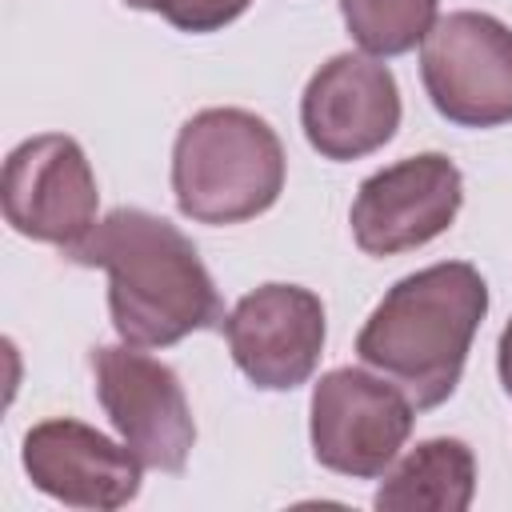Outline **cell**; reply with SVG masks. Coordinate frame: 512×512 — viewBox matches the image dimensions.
<instances>
[{"instance_id":"12","label":"cell","mask_w":512,"mask_h":512,"mask_svg":"<svg viewBox=\"0 0 512 512\" xmlns=\"http://www.w3.org/2000/svg\"><path fill=\"white\" fill-rule=\"evenodd\" d=\"M476 496L472 448L456 436L416 444L400 464L384 472L372 504L380 512H464Z\"/></svg>"},{"instance_id":"8","label":"cell","mask_w":512,"mask_h":512,"mask_svg":"<svg viewBox=\"0 0 512 512\" xmlns=\"http://www.w3.org/2000/svg\"><path fill=\"white\" fill-rule=\"evenodd\" d=\"M464 204V176L444 152L404 156L372 172L352 200V240L368 256H400L444 236Z\"/></svg>"},{"instance_id":"9","label":"cell","mask_w":512,"mask_h":512,"mask_svg":"<svg viewBox=\"0 0 512 512\" xmlns=\"http://www.w3.org/2000/svg\"><path fill=\"white\" fill-rule=\"evenodd\" d=\"M300 128L324 160L372 156L400 128V88L392 68L368 52L324 60L300 96Z\"/></svg>"},{"instance_id":"1","label":"cell","mask_w":512,"mask_h":512,"mask_svg":"<svg viewBox=\"0 0 512 512\" xmlns=\"http://www.w3.org/2000/svg\"><path fill=\"white\" fill-rule=\"evenodd\" d=\"M64 256L108 272V312L124 344L168 348L224 328V304L196 244L156 212L112 208Z\"/></svg>"},{"instance_id":"11","label":"cell","mask_w":512,"mask_h":512,"mask_svg":"<svg viewBox=\"0 0 512 512\" xmlns=\"http://www.w3.org/2000/svg\"><path fill=\"white\" fill-rule=\"evenodd\" d=\"M20 460L32 488H40L60 504L92 508V512H112L132 504L144 468L124 440L116 444L92 424L68 416L40 420L36 428H28Z\"/></svg>"},{"instance_id":"15","label":"cell","mask_w":512,"mask_h":512,"mask_svg":"<svg viewBox=\"0 0 512 512\" xmlns=\"http://www.w3.org/2000/svg\"><path fill=\"white\" fill-rule=\"evenodd\" d=\"M496 368H500V384H504V392L512 396V320H508L504 332H500V344H496Z\"/></svg>"},{"instance_id":"10","label":"cell","mask_w":512,"mask_h":512,"mask_svg":"<svg viewBox=\"0 0 512 512\" xmlns=\"http://www.w3.org/2000/svg\"><path fill=\"white\" fill-rule=\"evenodd\" d=\"M224 340L236 368L264 392L300 388L324 348V304L300 284H260L224 316Z\"/></svg>"},{"instance_id":"14","label":"cell","mask_w":512,"mask_h":512,"mask_svg":"<svg viewBox=\"0 0 512 512\" xmlns=\"http://www.w3.org/2000/svg\"><path fill=\"white\" fill-rule=\"evenodd\" d=\"M124 4L140 8V12H156L180 32L204 36V32H220L224 24L244 16L252 0H124Z\"/></svg>"},{"instance_id":"3","label":"cell","mask_w":512,"mask_h":512,"mask_svg":"<svg viewBox=\"0 0 512 512\" xmlns=\"http://www.w3.org/2000/svg\"><path fill=\"white\" fill-rule=\"evenodd\" d=\"M284 192V144L248 108H204L172 144V196L196 224H244Z\"/></svg>"},{"instance_id":"5","label":"cell","mask_w":512,"mask_h":512,"mask_svg":"<svg viewBox=\"0 0 512 512\" xmlns=\"http://www.w3.org/2000/svg\"><path fill=\"white\" fill-rule=\"evenodd\" d=\"M432 108L460 128L512 120V28L488 12H448L420 44Z\"/></svg>"},{"instance_id":"13","label":"cell","mask_w":512,"mask_h":512,"mask_svg":"<svg viewBox=\"0 0 512 512\" xmlns=\"http://www.w3.org/2000/svg\"><path fill=\"white\" fill-rule=\"evenodd\" d=\"M440 0H340L352 40L368 56H404L436 24Z\"/></svg>"},{"instance_id":"2","label":"cell","mask_w":512,"mask_h":512,"mask_svg":"<svg viewBox=\"0 0 512 512\" xmlns=\"http://www.w3.org/2000/svg\"><path fill=\"white\" fill-rule=\"evenodd\" d=\"M488 312V284L468 260H440L396 280L356 336V356L388 376L416 412L444 404Z\"/></svg>"},{"instance_id":"6","label":"cell","mask_w":512,"mask_h":512,"mask_svg":"<svg viewBox=\"0 0 512 512\" xmlns=\"http://www.w3.org/2000/svg\"><path fill=\"white\" fill-rule=\"evenodd\" d=\"M92 380L112 428L140 464L172 476L184 472L196 444V420L180 376L136 344H100L92 348Z\"/></svg>"},{"instance_id":"7","label":"cell","mask_w":512,"mask_h":512,"mask_svg":"<svg viewBox=\"0 0 512 512\" xmlns=\"http://www.w3.org/2000/svg\"><path fill=\"white\" fill-rule=\"evenodd\" d=\"M4 220L12 232L72 252L96 228V176L84 148L64 132H40L4 160Z\"/></svg>"},{"instance_id":"4","label":"cell","mask_w":512,"mask_h":512,"mask_svg":"<svg viewBox=\"0 0 512 512\" xmlns=\"http://www.w3.org/2000/svg\"><path fill=\"white\" fill-rule=\"evenodd\" d=\"M312 456L340 476H384L412 436L416 408L388 380L364 368H332L312 388Z\"/></svg>"}]
</instances>
